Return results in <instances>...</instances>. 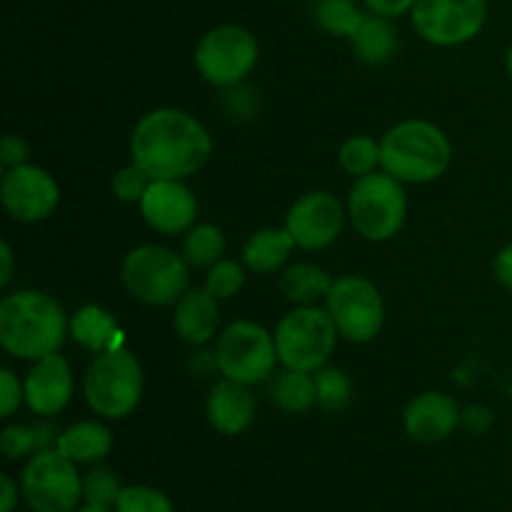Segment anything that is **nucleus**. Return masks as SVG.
Masks as SVG:
<instances>
[{"label":"nucleus","instance_id":"f257e3e1","mask_svg":"<svg viewBox=\"0 0 512 512\" xmlns=\"http://www.w3.org/2000/svg\"><path fill=\"white\" fill-rule=\"evenodd\" d=\"M213 155V138L193 113L155 108L130 133V163L150 180H185Z\"/></svg>","mask_w":512,"mask_h":512},{"label":"nucleus","instance_id":"f03ea898","mask_svg":"<svg viewBox=\"0 0 512 512\" xmlns=\"http://www.w3.org/2000/svg\"><path fill=\"white\" fill-rule=\"evenodd\" d=\"M70 335V320L53 295L18 290L0 303V345L13 358L35 363L60 353Z\"/></svg>","mask_w":512,"mask_h":512},{"label":"nucleus","instance_id":"7ed1b4c3","mask_svg":"<svg viewBox=\"0 0 512 512\" xmlns=\"http://www.w3.org/2000/svg\"><path fill=\"white\" fill-rule=\"evenodd\" d=\"M450 163V138L430 120H400L380 138V170L405 185L433 183L443 178Z\"/></svg>","mask_w":512,"mask_h":512},{"label":"nucleus","instance_id":"20e7f679","mask_svg":"<svg viewBox=\"0 0 512 512\" xmlns=\"http://www.w3.org/2000/svg\"><path fill=\"white\" fill-rule=\"evenodd\" d=\"M120 283L135 303L168 308L190 288V265L185 263L183 253H175L165 245L145 243L123 258Z\"/></svg>","mask_w":512,"mask_h":512},{"label":"nucleus","instance_id":"39448f33","mask_svg":"<svg viewBox=\"0 0 512 512\" xmlns=\"http://www.w3.org/2000/svg\"><path fill=\"white\" fill-rule=\"evenodd\" d=\"M143 388V365L125 345L95 355L83 378L85 403L100 420H123L133 415L143 400Z\"/></svg>","mask_w":512,"mask_h":512},{"label":"nucleus","instance_id":"423d86ee","mask_svg":"<svg viewBox=\"0 0 512 512\" xmlns=\"http://www.w3.org/2000/svg\"><path fill=\"white\" fill-rule=\"evenodd\" d=\"M403 185L385 170L355 178L345 203L355 233L370 243H388L400 235L408 218V195Z\"/></svg>","mask_w":512,"mask_h":512},{"label":"nucleus","instance_id":"0eeeda50","mask_svg":"<svg viewBox=\"0 0 512 512\" xmlns=\"http://www.w3.org/2000/svg\"><path fill=\"white\" fill-rule=\"evenodd\" d=\"M273 335L280 365L305 373L325 368L340 338L328 310L318 305H295V310L280 318Z\"/></svg>","mask_w":512,"mask_h":512},{"label":"nucleus","instance_id":"6e6552de","mask_svg":"<svg viewBox=\"0 0 512 512\" xmlns=\"http://www.w3.org/2000/svg\"><path fill=\"white\" fill-rule=\"evenodd\" d=\"M213 353L218 373L243 385L263 383L280 363L275 335L255 320H235L225 325L215 340Z\"/></svg>","mask_w":512,"mask_h":512},{"label":"nucleus","instance_id":"1a4fd4ad","mask_svg":"<svg viewBox=\"0 0 512 512\" xmlns=\"http://www.w3.org/2000/svg\"><path fill=\"white\" fill-rule=\"evenodd\" d=\"M260 58L258 38L243 25H218L195 45V70L215 88H238Z\"/></svg>","mask_w":512,"mask_h":512},{"label":"nucleus","instance_id":"9d476101","mask_svg":"<svg viewBox=\"0 0 512 512\" xmlns=\"http://www.w3.org/2000/svg\"><path fill=\"white\" fill-rule=\"evenodd\" d=\"M20 490L30 512H75L83 500L78 465L55 448L30 455L20 473Z\"/></svg>","mask_w":512,"mask_h":512},{"label":"nucleus","instance_id":"9b49d317","mask_svg":"<svg viewBox=\"0 0 512 512\" xmlns=\"http://www.w3.org/2000/svg\"><path fill=\"white\" fill-rule=\"evenodd\" d=\"M325 310L333 318L340 338L365 345L375 340L385 323V303L373 280L363 275H340L333 280Z\"/></svg>","mask_w":512,"mask_h":512},{"label":"nucleus","instance_id":"f8f14e48","mask_svg":"<svg viewBox=\"0 0 512 512\" xmlns=\"http://www.w3.org/2000/svg\"><path fill=\"white\" fill-rule=\"evenodd\" d=\"M413 28L425 43L455 48L478 38L488 20L485 0H415Z\"/></svg>","mask_w":512,"mask_h":512},{"label":"nucleus","instance_id":"ddd939ff","mask_svg":"<svg viewBox=\"0 0 512 512\" xmlns=\"http://www.w3.org/2000/svg\"><path fill=\"white\" fill-rule=\"evenodd\" d=\"M348 208L330 190H310L290 205L285 225L300 250H325L343 235Z\"/></svg>","mask_w":512,"mask_h":512},{"label":"nucleus","instance_id":"4468645a","mask_svg":"<svg viewBox=\"0 0 512 512\" xmlns=\"http://www.w3.org/2000/svg\"><path fill=\"white\" fill-rule=\"evenodd\" d=\"M0 200L10 218L20 223H40L58 208L60 188L48 170L25 163L5 170L0 180Z\"/></svg>","mask_w":512,"mask_h":512},{"label":"nucleus","instance_id":"2eb2a0df","mask_svg":"<svg viewBox=\"0 0 512 512\" xmlns=\"http://www.w3.org/2000/svg\"><path fill=\"white\" fill-rule=\"evenodd\" d=\"M140 215L160 235H185L198 220V200L183 180H150Z\"/></svg>","mask_w":512,"mask_h":512},{"label":"nucleus","instance_id":"dca6fc26","mask_svg":"<svg viewBox=\"0 0 512 512\" xmlns=\"http://www.w3.org/2000/svg\"><path fill=\"white\" fill-rule=\"evenodd\" d=\"M25 385V405L38 418H53L60 415L73 400L75 380L70 363L60 353L40 358L30 363Z\"/></svg>","mask_w":512,"mask_h":512},{"label":"nucleus","instance_id":"f3484780","mask_svg":"<svg viewBox=\"0 0 512 512\" xmlns=\"http://www.w3.org/2000/svg\"><path fill=\"white\" fill-rule=\"evenodd\" d=\"M460 410L458 400L440 390H428L420 393L405 405L403 428L410 440L420 445H435L448 440L455 430L460 428Z\"/></svg>","mask_w":512,"mask_h":512},{"label":"nucleus","instance_id":"a211bd4d","mask_svg":"<svg viewBox=\"0 0 512 512\" xmlns=\"http://www.w3.org/2000/svg\"><path fill=\"white\" fill-rule=\"evenodd\" d=\"M255 395L250 385L235 383V380L220 378L210 388L208 400H205V415H208L210 428L218 430L220 435H240L253 425Z\"/></svg>","mask_w":512,"mask_h":512},{"label":"nucleus","instance_id":"6ab92c4d","mask_svg":"<svg viewBox=\"0 0 512 512\" xmlns=\"http://www.w3.org/2000/svg\"><path fill=\"white\" fill-rule=\"evenodd\" d=\"M173 328L183 343L208 345L220 335V300L208 290L188 288L183 298L173 305Z\"/></svg>","mask_w":512,"mask_h":512},{"label":"nucleus","instance_id":"aec40b11","mask_svg":"<svg viewBox=\"0 0 512 512\" xmlns=\"http://www.w3.org/2000/svg\"><path fill=\"white\" fill-rule=\"evenodd\" d=\"M55 450L75 465H98L113 450V433L100 420H80L58 433Z\"/></svg>","mask_w":512,"mask_h":512},{"label":"nucleus","instance_id":"412c9836","mask_svg":"<svg viewBox=\"0 0 512 512\" xmlns=\"http://www.w3.org/2000/svg\"><path fill=\"white\" fill-rule=\"evenodd\" d=\"M70 338L93 355L118 350L125 345L123 328L115 320L113 313H108L100 305H83L78 313L70 318Z\"/></svg>","mask_w":512,"mask_h":512},{"label":"nucleus","instance_id":"4be33fe9","mask_svg":"<svg viewBox=\"0 0 512 512\" xmlns=\"http://www.w3.org/2000/svg\"><path fill=\"white\" fill-rule=\"evenodd\" d=\"M350 45H353V53L358 55L360 63L378 68V65L390 63L395 58L400 48V35L395 25L390 23V18L368 13L363 23L358 25V30L350 35Z\"/></svg>","mask_w":512,"mask_h":512},{"label":"nucleus","instance_id":"5701e85b","mask_svg":"<svg viewBox=\"0 0 512 512\" xmlns=\"http://www.w3.org/2000/svg\"><path fill=\"white\" fill-rule=\"evenodd\" d=\"M295 248L298 245L285 228H260L245 240L243 265L258 275L278 273L280 268H285Z\"/></svg>","mask_w":512,"mask_h":512},{"label":"nucleus","instance_id":"b1692460","mask_svg":"<svg viewBox=\"0 0 512 512\" xmlns=\"http://www.w3.org/2000/svg\"><path fill=\"white\" fill-rule=\"evenodd\" d=\"M330 288H333V278L328 270L313 263H295L280 275V290L295 305H318L320 300L328 298Z\"/></svg>","mask_w":512,"mask_h":512},{"label":"nucleus","instance_id":"393cba45","mask_svg":"<svg viewBox=\"0 0 512 512\" xmlns=\"http://www.w3.org/2000/svg\"><path fill=\"white\" fill-rule=\"evenodd\" d=\"M270 400L285 415L308 413L315 405V375L285 368L270 385Z\"/></svg>","mask_w":512,"mask_h":512},{"label":"nucleus","instance_id":"a878e982","mask_svg":"<svg viewBox=\"0 0 512 512\" xmlns=\"http://www.w3.org/2000/svg\"><path fill=\"white\" fill-rule=\"evenodd\" d=\"M185 263L190 268L208 270L225 255V233L213 223H195L188 233L183 235L180 245Z\"/></svg>","mask_w":512,"mask_h":512},{"label":"nucleus","instance_id":"bb28decb","mask_svg":"<svg viewBox=\"0 0 512 512\" xmlns=\"http://www.w3.org/2000/svg\"><path fill=\"white\" fill-rule=\"evenodd\" d=\"M55 433L50 425H5L0 433V453L8 460L28 458V455L40 453V450L55 448Z\"/></svg>","mask_w":512,"mask_h":512},{"label":"nucleus","instance_id":"cd10ccee","mask_svg":"<svg viewBox=\"0 0 512 512\" xmlns=\"http://www.w3.org/2000/svg\"><path fill=\"white\" fill-rule=\"evenodd\" d=\"M363 18L365 13H360L355 0H315V20L330 35L350 40Z\"/></svg>","mask_w":512,"mask_h":512},{"label":"nucleus","instance_id":"c85d7f7f","mask_svg":"<svg viewBox=\"0 0 512 512\" xmlns=\"http://www.w3.org/2000/svg\"><path fill=\"white\" fill-rule=\"evenodd\" d=\"M338 163L353 178L375 173L380 168V140L370 135H350L338 150Z\"/></svg>","mask_w":512,"mask_h":512},{"label":"nucleus","instance_id":"c756f323","mask_svg":"<svg viewBox=\"0 0 512 512\" xmlns=\"http://www.w3.org/2000/svg\"><path fill=\"white\" fill-rule=\"evenodd\" d=\"M315 375V405L325 413H340L350 405L353 398V383L340 368H320Z\"/></svg>","mask_w":512,"mask_h":512},{"label":"nucleus","instance_id":"7c9ffc66","mask_svg":"<svg viewBox=\"0 0 512 512\" xmlns=\"http://www.w3.org/2000/svg\"><path fill=\"white\" fill-rule=\"evenodd\" d=\"M245 270L248 268H245L243 263H238V260H218L213 268L205 270L203 288L208 290L210 295H215L220 303L235 298L245 285Z\"/></svg>","mask_w":512,"mask_h":512},{"label":"nucleus","instance_id":"2f4dec72","mask_svg":"<svg viewBox=\"0 0 512 512\" xmlns=\"http://www.w3.org/2000/svg\"><path fill=\"white\" fill-rule=\"evenodd\" d=\"M113 510L115 512H175L168 495H165L163 490L153 488V485H123Z\"/></svg>","mask_w":512,"mask_h":512},{"label":"nucleus","instance_id":"473e14b6","mask_svg":"<svg viewBox=\"0 0 512 512\" xmlns=\"http://www.w3.org/2000/svg\"><path fill=\"white\" fill-rule=\"evenodd\" d=\"M123 483L118 475L105 465H93L88 473L83 475V500L88 505H103V508H113L118 500Z\"/></svg>","mask_w":512,"mask_h":512},{"label":"nucleus","instance_id":"72a5a7b5","mask_svg":"<svg viewBox=\"0 0 512 512\" xmlns=\"http://www.w3.org/2000/svg\"><path fill=\"white\" fill-rule=\"evenodd\" d=\"M148 185H150L148 175H145L138 165L130 163L113 175L110 188H113V195L120 200V203H140L145 190H148Z\"/></svg>","mask_w":512,"mask_h":512},{"label":"nucleus","instance_id":"f704fd0d","mask_svg":"<svg viewBox=\"0 0 512 512\" xmlns=\"http://www.w3.org/2000/svg\"><path fill=\"white\" fill-rule=\"evenodd\" d=\"M25 405V385L10 368L0 370V418H13Z\"/></svg>","mask_w":512,"mask_h":512},{"label":"nucleus","instance_id":"c9c22d12","mask_svg":"<svg viewBox=\"0 0 512 512\" xmlns=\"http://www.w3.org/2000/svg\"><path fill=\"white\" fill-rule=\"evenodd\" d=\"M30 158V145L23 135L8 133L3 135V143H0V163H3L5 170L18 168V165H25Z\"/></svg>","mask_w":512,"mask_h":512},{"label":"nucleus","instance_id":"e433bc0d","mask_svg":"<svg viewBox=\"0 0 512 512\" xmlns=\"http://www.w3.org/2000/svg\"><path fill=\"white\" fill-rule=\"evenodd\" d=\"M460 425H463V428L473 435L488 433L490 425H493V410H490L488 405H480V403L468 405V408H463Z\"/></svg>","mask_w":512,"mask_h":512},{"label":"nucleus","instance_id":"4c0bfd02","mask_svg":"<svg viewBox=\"0 0 512 512\" xmlns=\"http://www.w3.org/2000/svg\"><path fill=\"white\" fill-rule=\"evenodd\" d=\"M493 275L503 288L512 293V243L500 248L493 258Z\"/></svg>","mask_w":512,"mask_h":512},{"label":"nucleus","instance_id":"58836bf2","mask_svg":"<svg viewBox=\"0 0 512 512\" xmlns=\"http://www.w3.org/2000/svg\"><path fill=\"white\" fill-rule=\"evenodd\" d=\"M370 8V13L385 15V18H398L413 10L415 0H363Z\"/></svg>","mask_w":512,"mask_h":512},{"label":"nucleus","instance_id":"ea45409f","mask_svg":"<svg viewBox=\"0 0 512 512\" xmlns=\"http://www.w3.org/2000/svg\"><path fill=\"white\" fill-rule=\"evenodd\" d=\"M0 512H15L20 498H23V490H20V480H15L13 475H3L0 478Z\"/></svg>","mask_w":512,"mask_h":512},{"label":"nucleus","instance_id":"a19ab883","mask_svg":"<svg viewBox=\"0 0 512 512\" xmlns=\"http://www.w3.org/2000/svg\"><path fill=\"white\" fill-rule=\"evenodd\" d=\"M13 270H15L13 248H10L8 240H3V243H0V288H8L10 280H13Z\"/></svg>","mask_w":512,"mask_h":512},{"label":"nucleus","instance_id":"79ce46f5","mask_svg":"<svg viewBox=\"0 0 512 512\" xmlns=\"http://www.w3.org/2000/svg\"><path fill=\"white\" fill-rule=\"evenodd\" d=\"M75 512H115L113 508H103V505H88L85 503L83 508H78Z\"/></svg>","mask_w":512,"mask_h":512},{"label":"nucleus","instance_id":"37998d69","mask_svg":"<svg viewBox=\"0 0 512 512\" xmlns=\"http://www.w3.org/2000/svg\"><path fill=\"white\" fill-rule=\"evenodd\" d=\"M505 68H508V75L512 80V45L508 48V55H505Z\"/></svg>","mask_w":512,"mask_h":512}]
</instances>
